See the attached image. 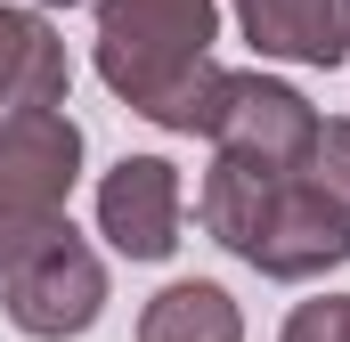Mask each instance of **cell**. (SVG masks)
<instances>
[{"label": "cell", "instance_id": "cell-1", "mask_svg": "<svg viewBox=\"0 0 350 342\" xmlns=\"http://www.w3.org/2000/svg\"><path fill=\"white\" fill-rule=\"evenodd\" d=\"M196 220L220 253H237L261 277H326L350 261V220L318 196V179L301 163H245V155H212L196 187Z\"/></svg>", "mask_w": 350, "mask_h": 342}, {"label": "cell", "instance_id": "cell-2", "mask_svg": "<svg viewBox=\"0 0 350 342\" xmlns=\"http://www.w3.org/2000/svg\"><path fill=\"white\" fill-rule=\"evenodd\" d=\"M212 41L220 0H98V82L155 131H187Z\"/></svg>", "mask_w": 350, "mask_h": 342}, {"label": "cell", "instance_id": "cell-3", "mask_svg": "<svg viewBox=\"0 0 350 342\" xmlns=\"http://www.w3.org/2000/svg\"><path fill=\"white\" fill-rule=\"evenodd\" d=\"M0 310L33 342H74L106 310V261L90 253V237L74 220H49L0 253Z\"/></svg>", "mask_w": 350, "mask_h": 342}, {"label": "cell", "instance_id": "cell-4", "mask_svg": "<svg viewBox=\"0 0 350 342\" xmlns=\"http://www.w3.org/2000/svg\"><path fill=\"white\" fill-rule=\"evenodd\" d=\"M318 106L277 74H237V66H212L196 90V114L187 131L212 139V155H245V163H301L310 139H318Z\"/></svg>", "mask_w": 350, "mask_h": 342}, {"label": "cell", "instance_id": "cell-5", "mask_svg": "<svg viewBox=\"0 0 350 342\" xmlns=\"http://www.w3.org/2000/svg\"><path fill=\"white\" fill-rule=\"evenodd\" d=\"M74 179H82V122L66 106H8L0 114V253L66 220Z\"/></svg>", "mask_w": 350, "mask_h": 342}, {"label": "cell", "instance_id": "cell-6", "mask_svg": "<svg viewBox=\"0 0 350 342\" xmlns=\"http://www.w3.org/2000/svg\"><path fill=\"white\" fill-rule=\"evenodd\" d=\"M179 212H187V187H179V163L163 155H122L98 179V237L122 261H172Z\"/></svg>", "mask_w": 350, "mask_h": 342}, {"label": "cell", "instance_id": "cell-7", "mask_svg": "<svg viewBox=\"0 0 350 342\" xmlns=\"http://www.w3.org/2000/svg\"><path fill=\"white\" fill-rule=\"evenodd\" d=\"M228 8L261 57H285V66H342L350 57V0H228Z\"/></svg>", "mask_w": 350, "mask_h": 342}, {"label": "cell", "instance_id": "cell-8", "mask_svg": "<svg viewBox=\"0 0 350 342\" xmlns=\"http://www.w3.org/2000/svg\"><path fill=\"white\" fill-rule=\"evenodd\" d=\"M66 41L41 8H8L0 0V106H66Z\"/></svg>", "mask_w": 350, "mask_h": 342}, {"label": "cell", "instance_id": "cell-9", "mask_svg": "<svg viewBox=\"0 0 350 342\" xmlns=\"http://www.w3.org/2000/svg\"><path fill=\"white\" fill-rule=\"evenodd\" d=\"M139 342H245V310L212 277H179L139 310Z\"/></svg>", "mask_w": 350, "mask_h": 342}, {"label": "cell", "instance_id": "cell-10", "mask_svg": "<svg viewBox=\"0 0 350 342\" xmlns=\"http://www.w3.org/2000/svg\"><path fill=\"white\" fill-rule=\"evenodd\" d=\"M301 171L318 179V196H326V204L350 220V122H318V139H310Z\"/></svg>", "mask_w": 350, "mask_h": 342}, {"label": "cell", "instance_id": "cell-11", "mask_svg": "<svg viewBox=\"0 0 350 342\" xmlns=\"http://www.w3.org/2000/svg\"><path fill=\"white\" fill-rule=\"evenodd\" d=\"M277 342H350V293H318V302H293L285 334Z\"/></svg>", "mask_w": 350, "mask_h": 342}, {"label": "cell", "instance_id": "cell-12", "mask_svg": "<svg viewBox=\"0 0 350 342\" xmlns=\"http://www.w3.org/2000/svg\"><path fill=\"white\" fill-rule=\"evenodd\" d=\"M33 8H74V0H33Z\"/></svg>", "mask_w": 350, "mask_h": 342}]
</instances>
